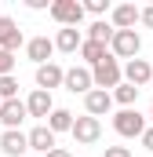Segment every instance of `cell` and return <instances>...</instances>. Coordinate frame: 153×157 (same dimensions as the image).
<instances>
[{
  "label": "cell",
  "mask_w": 153,
  "mask_h": 157,
  "mask_svg": "<svg viewBox=\"0 0 153 157\" xmlns=\"http://www.w3.org/2000/svg\"><path fill=\"white\" fill-rule=\"evenodd\" d=\"M62 29H80V22H84V4L80 0H51V11H47Z\"/></svg>",
  "instance_id": "1"
},
{
  "label": "cell",
  "mask_w": 153,
  "mask_h": 157,
  "mask_svg": "<svg viewBox=\"0 0 153 157\" xmlns=\"http://www.w3.org/2000/svg\"><path fill=\"white\" fill-rule=\"evenodd\" d=\"M150 124H146V117L131 106V110H117L113 113V132L120 135V139H142V132H146Z\"/></svg>",
  "instance_id": "2"
},
{
  "label": "cell",
  "mask_w": 153,
  "mask_h": 157,
  "mask_svg": "<svg viewBox=\"0 0 153 157\" xmlns=\"http://www.w3.org/2000/svg\"><path fill=\"white\" fill-rule=\"evenodd\" d=\"M91 77H95V88L110 91V88H120L124 84V66H120V59H113V51H110V59L91 70Z\"/></svg>",
  "instance_id": "3"
},
{
  "label": "cell",
  "mask_w": 153,
  "mask_h": 157,
  "mask_svg": "<svg viewBox=\"0 0 153 157\" xmlns=\"http://www.w3.org/2000/svg\"><path fill=\"white\" fill-rule=\"evenodd\" d=\"M110 51H113V59L131 62V59H139V51H142V37H139L135 29H117V37H113V44H110Z\"/></svg>",
  "instance_id": "4"
},
{
  "label": "cell",
  "mask_w": 153,
  "mask_h": 157,
  "mask_svg": "<svg viewBox=\"0 0 153 157\" xmlns=\"http://www.w3.org/2000/svg\"><path fill=\"white\" fill-rule=\"evenodd\" d=\"M69 135H73L80 146H95V143L102 139V121L91 117V113H84V117H76V124H73Z\"/></svg>",
  "instance_id": "5"
},
{
  "label": "cell",
  "mask_w": 153,
  "mask_h": 157,
  "mask_svg": "<svg viewBox=\"0 0 153 157\" xmlns=\"http://www.w3.org/2000/svg\"><path fill=\"white\" fill-rule=\"evenodd\" d=\"M66 91H73V95H88V91H95V77H91V70L88 66H69L66 70V84H62Z\"/></svg>",
  "instance_id": "6"
},
{
  "label": "cell",
  "mask_w": 153,
  "mask_h": 157,
  "mask_svg": "<svg viewBox=\"0 0 153 157\" xmlns=\"http://www.w3.org/2000/svg\"><path fill=\"white\" fill-rule=\"evenodd\" d=\"M26 117H29V110H26L22 99H7V102L0 106V124H4V132H18Z\"/></svg>",
  "instance_id": "7"
},
{
  "label": "cell",
  "mask_w": 153,
  "mask_h": 157,
  "mask_svg": "<svg viewBox=\"0 0 153 157\" xmlns=\"http://www.w3.org/2000/svg\"><path fill=\"white\" fill-rule=\"evenodd\" d=\"M0 48L4 51H18V48H26V37H22V29H18V22L15 18H7V15H0Z\"/></svg>",
  "instance_id": "8"
},
{
  "label": "cell",
  "mask_w": 153,
  "mask_h": 157,
  "mask_svg": "<svg viewBox=\"0 0 153 157\" xmlns=\"http://www.w3.org/2000/svg\"><path fill=\"white\" fill-rule=\"evenodd\" d=\"M124 80L135 84V88H146L153 80V62L150 59H131V62H124Z\"/></svg>",
  "instance_id": "9"
},
{
  "label": "cell",
  "mask_w": 153,
  "mask_h": 157,
  "mask_svg": "<svg viewBox=\"0 0 153 157\" xmlns=\"http://www.w3.org/2000/svg\"><path fill=\"white\" fill-rule=\"evenodd\" d=\"M51 55H55V40H51V37H29V40H26V59H29V62L47 66Z\"/></svg>",
  "instance_id": "10"
},
{
  "label": "cell",
  "mask_w": 153,
  "mask_h": 157,
  "mask_svg": "<svg viewBox=\"0 0 153 157\" xmlns=\"http://www.w3.org/2000/svg\"><path fill=\"white\" fill-rule=\"evenodd\" d=\"M26 110H29V117H40L44 124H47V117L55 113L51 91H40V88H33V91H29V99H26Z\"/></svg>",
  "instance_id": "11"
},
{
  "label": "cell",
  "mask_w": 153,
  "mask_h": 157,
  "mask_svg": "<svg viewBox=\"0 0 153 157\" xmlns=\"http://www.w3.org/2000/svg\"><path fill=\"white\" fill-rule=\"evenodd\" d=\"M139 18H142V7H135V4H117L110 11V26L113 29H135Z\"/></svg>",
  "instance_id": "12"
},
{
  "label": "cell",
  "mask_w": 153,
  "mask_h": 157,
  "mask_svg": "<svg viewBox=\"0 0 153 157\" xmlns=\"http://www.w3.org/2000/svg\"><path fill=\"white\" fill-rule=\"evenodd\" d=\"M84 110H88L91 117H106V113L113 110V91H102V88L88 91V95H84Z\"/></svg>",
  "instance_id": "13"
},
{
  "label": "cell",
  "mask_w": 153,
  "mask_h": 157,
  "mask_svg": "<svg viewBox=\"0 0 153 157\" xmlns=\"http://www.w3.org/2000/svg\"><path fill=\"white\" fill-rule=\"evenodd\" d=\"M66 84V70L58 62H47V66H37V88L40 91H51V88H62Z\"/></svg>",
  "instance_id": "14"
},
{
  "label": "cell",
  "mask_w": 153,
  "mask_h": 157,
  "mask_svg": "<svg viewBox=\"0 0 153 157\" xmlns=\"http://www.w3.org/2000/svg\"><path fill=\"white\" fill-rule=\"evenodd\" d=\"M0 150H4V157H22L26 150H29V132H4L0 135Z\"/></svg>",
  "instance_id": "15"
},
{
  "label": "cell",
  "mask_w": 153,
  "mask_h": 157,
  "mask_svg": "<svg viewBox=\"0 0 153 157\" xmlns=\"http://www.w3.org/2000/svg\"><path fill=\"white\" fill-rule=\"evenodd\" d=\"M84 33L80 29H58L55 33V51H62V55H73V51H80L84 48Z\"/></svg>",
  "instance_id": "16"
},
{
  "label": "cell",
  "mask_w": 153,
  "mask_h": 157,
  "mask_svg": "<svg viewBox=\"0 0 153 157\" xmlns=\"http://www.w3.org/2000/svg\"><path fill=\"white\" fill-rule=\"evenodd\" d=\"M29 150H37V154H51L55 150V132L47 128V124H37L33 132H29Z\"/></svg>",
  "instance_id": "17"
},
{
  "label": "cell",
  "mask_w": 153,
  "mask_h": 157,
  "mask_svg": "<svg viewBox=\"0 0 153 157\" xmlns=\"http://www.w3.org/2000/svg\"><path fill=\"white\" fill-rule=\"evenodd\" d=\"M80 59H84V66H88V70H95L99 62H106V59H110V44L84 40V48H80Z\"/></svg>",
  "instance_id": "18"
},
{
  "label": "cell",
  "mask_w": 153,
  "mask_h": 157,
  "mask_svg": "<svg viewBox=\"0 0 153 157\" xmlns=\"http://www.w3.org/2000/svg\"><path fill=\"white\" fill-rule=\"evenodd\" d=\"M113 37H117V29L106 22V18H95L91 26H88V40H99V44H113Z\"/></svg>",
  "instance_id": "19"
},
{
  "label": "cell",
  "mask_w": 153,
  "mask_h": 157,
  "mask_svg": "<svg viewBox=\"0 0 153 157\" xmlns=\"http://www.w3.org/2000/svg\"><path fill=\"white\" fill-rule=\"evenodd\" d=\"M73 124H76V117L69 113V110H62V106H55V113L47 117V128L58 135V132H73Z\"/></svg>",
  "instance_id": "20"
},
{
  "label": "cell",
  "mask_w": 153,
  "mask_h": 157,
  "mask_svg": "<svg viewBox=\"0 0 153 157\" xmlns=\"http://www.w3.org/2000/svg\"><path fill=\"white\" fill-rule=\"evenodd\" d=\"M135 99H139V88L135 84H120V88H113V102H120V110H131L135 106Z\"/></svg>",
  "instance_id": "21"
},
{
  "label": "cell",
  "mask_w": 153,
  "mask_h": 157,
  "mask_svg": "<svg viewBox=\"0 0 153 157\" xmlns=\"http://www.w3.org/2000/svg\"><path fill=\"white\" fill-rule=\"evenodd\" d=\"M84 11H88V15H95V18H102V15H110V11H113V4H110V0H84Z\"/></svg>",
  "instance_id": "22"
},
{
  "label": "cell",
  "mask_w": 153,
  "mask_h": 157,
  "mask_svg": "<svg viewBox=\"0 0 153 157\" xmlns=\"http://www.w3.org/2000/svg\"><path fill=\"white\" fill-rule=\"evenodd\" d=\"M0 99L7 102V99H18V80H15V73L11 77H0Z\"/></svg>",
  "instance_id": "23"
},
{
  "label": "cell",
  "mask_w": 153,
  "mask_h": 157,
  "mask_svg": "<svg viewBox=\"0 0 153 157\" xmlns=\"http://www.w3.org/2000/svg\"><path fill=\"white\" fill-rule=\"evenodd\" d=\"M11 73H15V55L0 48V77H11Z\"/></svg>",
  "instance_id": "24"
},
{
  "label": "cell",
  "mask_w": 153,
  "mask_h": 157,
  "mask_svg": "<svg viewBox=\"0 0 153 157\" xmlns=\"http://www.w3.org/2000/svg\"><path fill=\"white\" fill-rule=\"evenodd\" d=\"M102 157H131V150H128V146H106Z\"/></svg>",
  "instance_id": "25"
},
{
  "label": "cell",
  "mask_w": 153,
  "mask_h": 157,
  "mask_svg": "<svg viewBox=\"0 0 153 157\" xmlns=\"http://www.w3.org/2000/svg\"><path fill=\"white\" fill-rule=\"evenodd\" d=\"M139 143H142V150H150V154H153V124L142 132V139H139Z\"/></svg>",
  "instance_id": "26"
},
{
  "label": "cell",
  "mask_w": 153,
  "mask_h": 157,
  "mask_svg": "<svg viewBox=\"0 0 153 157\" xmlns=\"http://www.w3.org/2000/svg\"><path fill=\"white\" fill-rule=\"evenodd\" d=\"M139 22H142L146 29H153V4H150V7H142V18H139Z\"/></svg>",
  "instance_id": "27"
},
{
  "label": "cell",
  "mask_w": 153,
  "mask_h": 157,
  "mask_svg": "<svg viewBox=\"0 0 153 157\" xmlns=\"http://www.w3.org/2000/svg\"><path fill=\"white\" fill-rule=\"evenodd\" d=\"M26 7H33V11H44V7H47V11H51V4H47V0H26Z\"/></svg>",
  "instance_id": "28"
},
{
  "label": "cell",
  "mask_w": 153,
  "mask_h": 157,
  "mask_svg": "<svg viewBox=\"0 0 153 157\" xmlns=\"http://www.w3.org/2000/svg\"><path fill=\"white\" fill-rule=\"evenodd\" d=\"M47 157H73V154H69L66 146H55V150H51V154H47Z\"/></svg>",
  "instance_id": "29"
},
{
  "label": "cell",
  "mask_w": 153,
  "mask_h": 157,
  "mask_svg": "<svg viewBox=\"0 0 153 157\" xmlns=\"http://www.w3.org/2000/svg\"><path fill=\"white\" fill-rule=\"evenodd\" d=\"M150 121H153V99H150Z\"/></svg>",
  "instance_id": "30"
},
{
  "label": "cell",
  "mask_w": 153,
  "mask_h": 157,
  "mask_svg": "<svg viewBox=\"0 0 153 157\" xmlns=\"http://www.w3.org/2000/svg\"><path fill=\"white\" fill-rule=\"evenodd\" d=\"M0 106H4V99H0Z\"/></svg>",
  "instance_id": "31"
}]
</instances>
